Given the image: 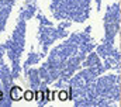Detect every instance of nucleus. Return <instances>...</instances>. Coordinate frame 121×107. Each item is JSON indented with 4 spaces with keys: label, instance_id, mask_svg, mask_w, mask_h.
I'll use <instances>...</instances> for the list:
<instances>
[{
    "label": "nucleus",
    "instance_id": "7ed1b4c3",
    "mask_svg": "<svg viewBox=\"0 0 121 107\" xmlns=\"http://www.w3.org/2000/svg\"><path fill=\"white\" fill-rule=\"evenodd\" d=\"M59 100L62 102H65V100H68V92H59Z\"/></svg>",
    "mask_w": 121,
    "mask_h": 107
},
{
    "label": "nucleus",
    "instance_id": "f257e3e1",
    "mask_svg": "<svg viewBox=\"0 0 121 107\" xmlns=\"http://www.w3.org/2000/svg\"><path fill=\"white\" fill-rule=\"evenodd\" d=\"M10 97H11V100H18V99L24 97V93H23V90L18 86H14L10 90Z\"/></svg>",
    "mask_w": 121,
    "mask_h": 107
},
{
    "label": "nucleus",
    "instance_id": "f03ea898",
    "mask_svg": "<svg viewBox=\"0 0 121 107\" xmlns=\"http://www.w3.org/2000/svg\"><path fill=\"white\" fill-rule=\"evenodd\" d=\"M24 99H26L27 102L32 100V99H34V93H32V92H30V90H28V92H26V93H24Z\"/></svg>",
    "mask_w": 121,
    "mask_h": 107
},
{
    "label": "nucleus",
    "instance_id": "39448f33",
    "mask_svg": "<svg viewBox=\"0 0 121 107\" xmlns=\"http://www.w3.org/2000/svg\"><path fill=\"white\" fill-rule=\"evenodd\" d=\"M1 100H3V92L0 90V102H1Z\"/></svg>",
    "mask_w": 121,
    "mask_h": 107
},
{
    "label": "nucleus",
    "instance_id": "20e7f679",
    "mask_svg": "<svg viewBox=\"0 0 121 107\" xmlns=\"http://www.w3.org/2000/svg\"><path fill=\"white\" fill-rule=\"evenodd\" d=\"M35 97H37L38 102H42L44 100V93L42 92H38V93H35Z\"/></svg>",
    "mask_w": 121,
    "mask_h": 107
}]
</instances>
